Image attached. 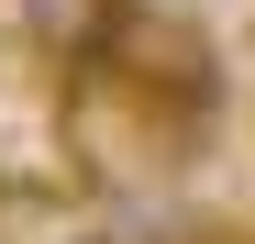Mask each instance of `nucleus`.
Listing matches in <instances>:
<instances>
[{
  "label": "nucleus",
  "instance_id": "nucleus-1",
  "mask_svg": "<svg viewBox=\"0 0 255 244\" xmlns=\"http://www.w3.org/2000/svg\"><path fill=\"white\" fill-rule=\"evenodd\" d=\"M111 67L144 78V89H166V100H189V111L222 100V56H211V33H200L189 11H166V0H133V11H122Z\"/></svg>",
  "mask_w": 255,
  "mask_h": 244
},
{
  "label": "nucleus",
  "instance_id": "nucleus-2",
  "mask_svg": "<svg viewBox=\"0 0 255 244\" xmlns=\"http://www.w3.org/2000/svg\"><path fill=\"white\" fill-rule=\"evenodd\" d=\"M133 0H11V33H22V56H45V67H89L111 56V33Z\"/></svg>",
  "mask_w": 255,
  "mask_h": 244
},
{
  "label": "nucleus",
  "instance_id": "nucleus-3",
  "mask_svg": "<svg viewBox=\"0 0 255 244\" xmlns=\"http://www.w3.org/2000/svg\"><path fill=\"white\" fill-rule=\"evenodd\" d=\"M67 244H111V233H67Z\"/></svg>",
  "mask_w": 255,
  "mask_h": 244
}]
</instances>
